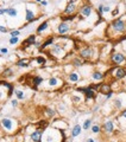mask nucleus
<instances>
[{
	"instance_id": "nucleus-1",
	"label": "nucleus",
	"mask_w": 126,
	"mask_h": 142,
	"mask_svg": "<svg viewBox=\"0 0 126 142\" xmlns=\"http://www.w3.org/2000/svg\"><path fill=\"white\" fill-rule=\"evenodd\" d=\"M112 28L116 31V32H124L126 30V24L124 20L121 19H117L112 23Z\"/></svg>"
},
{
	"instance_id": "nucleus-2",
	"label": "nucleus",
	"mask_w": 126,
	"mask_h": 142,
	"mask_svg": "<svg viewBox=\"0 0 126 142\" xmlns=\"http://www.w3.org/2000/svg\"><path fill=\"white\" fill-rule=\"evenodd\" d=\"M111 61H112V63H114V64L119 65V64H121V63L125 62V56H124L123 53H120V52H116V53H113V54H112Z\"/></svg>"
},
{
	"instance_id": "nucleus-3",
	"label": "nucleus",
	"mask_w": 126,
	"mask_h": 142,
	"mask_svg": "<svg viewBox=\"0 0 126 142\" xmlns=\"http://www.w3.org/2000/svg\"><path fill=\"white\" fill-rule=\"evenodd\" d=\"M77 91H81L86 95V99H92V98H95V94H94V90H92L90 88H79Z\"/></svg>"
},
{
	"instance_id": "nucleus-4",
	"label": "nucleus",
	"mask_w": 126,
	"mask_h": 142,
	"mask_svg": "<svg viewBox=\"0 0 126 142\" xmlns=\"http://www.w3.org/2000/svg\"><path fill=\"white\" fill-rule=\"evenodd\" d=\"M70 30V26L67 24V23H64V21H62V23H60L58 24V26H57V32L60 33V35H65L68 31Z\"/></svg>"
},
{
	"instance_id": "nucleus-5",
	"label": "nucleus",
	"mask_w": 126,
	"mask_h": 142,
	"mask_svg": "<svg viewBox=\"0 0 126 142\" xmlns=\"http://www.w3.org/2000/svg\"><path fill=\"white\" fill-rule=\"evenodd\" d=\"M80 56H81L82 58H84V59H89V58H92V56H93V49L92 47H84V49H82L81 51H80Z\"/></svg>"
},
{
	"instance_id": "nucleus-6",
	"label": "nucleus",
	"mask_w": 126,
	"mask_h": 142,
	"mask_svg": "<svg viewBox=\"0 0 126 142\" xmlns=\"http://www.w3.org/2000/svg\"><path fill=\"white\" fill-rule=\"evenodd\" d=\"M114 76L117 80H121L126 76V69L124 68H116L114 69Z\"/></svg>"
},
{
	"instance_id": "nucleus-7",
	"label": "nucleus",
	"mask_w": 126,
	"mask_h": 142,
	"mask_svg": "<svg viewBox=\"0 0 126 142\" xmlns=\"http://www.w3.org/2000/svg\"><path fill=\"white\" fill-rule=\"evenodd\" d=\"M1 125H2L6 130H11V129H12V127H13V122H12V120H11V118L5 117V118H2V120H1Z\"/></svg>"
},
{
	"instance_id": "nucleus-8",
	"label": "nucleus",
	"mask_w": 126,
	"mask_h": 142,
	"mask_svg": "<svg viewBox=\"0 0 126 142\" xmlns=\"http://www.w3.org/2000/svg\"><path fill=\"white\" fill-rule=\"evenodd\" d=\"M42 135H43V130H36V132H33V133L31 134V140L33 142H41L42 140Z\"/></svg>"
},
{
	"instance_id": "nucleus-9",
	"label": "nucleus",
	"mask_w": 126,
	"mask_h": 142,
	"mask_svg": "<svg viewBox=\"0 0 126 142\" xmlns=\"http://www.w3.org/2000/svg\"><path fill=\"white\" fill-rule=\"evenodd\" d=\"M80 12L83 17H89L92 14V6L90 5H83L80 9Z\"/></svg>"
},
{
	"instance_id": "nucleus-10",
	"label": "nucleus",
	"mask_w": 126,
	"mask_h": 142,
	"mask_svg": "<svg viewBox=\"0 0 126 142\" xmlns=\"http://www.w3.org/2000/svg\"><path fill=\"white\" fill-rule=\"evenodd\" d=\"M75 9H76L75 1H74V0H72L70 2H68L67 7H65V9H64V13H65V14H70V13H73V12L75 11Z\"/></svg>"
},
{
	"instance_id": "nucleus-11",
	"label": "nucleus",
	"mask_w": 126,
	"mask_h": 142,
	"mask_svg": "<svg viewBox=\"0 0 126 142\" xmlns=\"http://www.w3.org/2000/svg\"><path fill=\"white\" fill-rule=\"evenodd\" d=\"M62 47H61V45H57L55 44L52 45V47H51V51H50V53H52V54H56V56H62Z\"/></svg>"
},
{
	"instance_id": "nucleus-12",
	"label": "nucleus",
	"mask_w": 126,
	"mask_h": 142,
	"mask_svg": "<svg viewBox=\"0 0 126 142\" xmlns=\"http://www.w3.org/2000/svg\"><path fill=\"white\" fill-rule=\"evenodd\" d=\"M35 42H36V36H30L26 40H24L23 43V47H26V46H30V45H35Z\"/></svg>"
},
{
	"instance_id": "nucleus-13",
	"label": "nucleus",
	"mask_w": 126,
	"mask_h": 142,
	"mask_svg": "<svg viewBox=\"0 0 126 142\" xmlns=\"http://www.w3.org/2000/svg\"><path fill=\"white\" fill-rule=\"evenodd\" d=\"M104 130L106 133H112L114 130V127H113V122L112 121H107L106 123L104 124Z\"/></svg>"
},
{
	"instance_id": "nucleus-14",
	"label": "nucleus",
	"mask_w": 126,
	"mask_h": 142,
	"mask_svg": "<svg viewBox=\"0 0 126 142\" xmlns=\"http://www.w3.org/2000/svg\"><path fill=\"white\" fill-rule=\"evenodd\" d=\"M98 91H100L101 94H106V95H107L108 92L111 91V87H109L108 84H100Z\"/></svg>"
},
{
	"instance_id": "nucleus-15",
	"label": "nucleus",
	"mask_w": 126,
	"mask_h": 142,
	"mask_svg": "<svg viewBox=\"0 0 126 142\" xmlns=\"http://www.w3.org/2000/svg\"><path fill=\"white\" fill-rule=\"evenodd\" d=\"M68 78H69V80H70L72 83H76V82H79V80H80V76H79L77 72L74 71V72H70V73H69V77H68Z\"/></svg>"
},
{
	"instance_id": "nucleus-16",
	"label": "nucleus",
	"mask_w": 126,
	"mask_h": 142,
	"mask_svg": "<svg viewBox=\"0 0 126 142\" xmlns=\"http://www.w3.org/2000/svg\"><path fill=\"white\" fill-rule=\"evenodd\" d=\"M25 19H26V21H33V20L36 19V18H35V13H33V11L26 9V17H25Z\"/></svg>"
},
{
	"instance_id": "nucleus-17",
	"label": "nucleus",
	"mask_w": 126,
	"mask_h": 142,
	"mask_svg": "<svg viewBox=\"0 0 126 142\" xmlns=\"http://www.w3.org/2000/svg\"><path fill=\"white\" fill-rule=\"evenodd\" d=\"M52 44H54V37H50V38H48V39L45 40L44 43L41 45V47H39V49H41V50H44L46 46H49V45H52Z\"/></svg>"
},
{
	"instance_id": "nucleus-18",
	"label": "nucleus",
	"mask_w": 126,
	"mask_h": 142,
	"mask_svg": "<svg viewBox=\"0 0 126 142\" xmlns=\"http://www.w3.org/2000/svg\"><path fill=\"white\" fill-rule=\"evenodd\" d=\"M80 134H81V127H80L79 124H76L72 130V136L73 137H76V136H79Z\"/></svg>"
},
{
	"instance_id": "nucleus-19",
	"label": "nucleus",
	"mask_w": 126,
	"mask_h": 142,
	"mask_svg": "<svg viewBox=\"0 0 126 142\" xmlns=\"http://www.w3.org/2000/svg\"><path fill=\"white\" fill-rule=\"evenodd\" d=\"M49 26V24H48V21H44V23H42L39 26L37 27V33H42L44 30H46Z\"/></svg>"
},
{
	"instance_id": "nucleus-20",
	"label": "nucleus",
	"mask_w": 126,
	"mask_h": 142,
	"mask_svg": "<svg viewBox=\"0 0 126 142\" xmlns=\"http://www.w3.org/2000/svg\"><path fill=\"white\" fill-rule=\"evenodd\" d=\"M104 78V75H102V72H100V71H94L93 72V80H100Z\"/></svg>"
},
{
	"instance_id": "nucleus-21",
	"label": "nucleus",
	"mask_w": 126,
	"mask_h": 142,
	"mask_svg": "<svg viewBox=\"0 0 126 142\" xmlns=\"http://www.w3.org/2000/svg\"><path fill=\"white\" fill-rule=\"evenodd\" d=\"M43 82V78L42 77H33V80H32V83H33V88L36 89L41 83Z\"/></svg>"
},
{
	"instance_id": "nucleus-22",
	"label": "nucleus",
	"mask_w": 126,
	"mask_h": 142,
	"mask_svg": "<svg viewBox=\"0 0 126 142\" xmlns=\"http://www.w3.org/2000/svg\"><path fill=\"white\" fill-rule=\"evenodd\" d=\"M14 94H16V96H17V98L18 99H24L25 98V95H24V92L21 91V90H14Z\"/></svg>"
},
{
	"instance_id": "nucleus-23",
	"label": "nucleus",
	"mask_w": 126,
	"mask_h": 142,
	"mask_svg": "<svg viewBox=\"0 0 126 142\" xmlns=\"http://www.w3.org/2000/svg\"><path fill=\"white\" fill-rule=\"evenodd\" d=\"M17 9H13V7H10L9 9H7V14H9L10 17H16L17 16Z\"/></svg>"
},
{
	"instance_id": "nucleus-24",
	"label": "nucleus",
	"mask_w": 126,
	"mask_h": 142,
	"mask_svg": "<svg viewBox=\"0 0 126 142\" xmlns=\"http://www.w3.org/2000/svg\"><path fill=\"white\" fill-rule=\"evenodd\" d=\"M16 65H18V66H24V68H26V66H29V63H27L26 59H21V61H18V62L16 63Z\"/></svg>"
},
{
	"instance_id": "nucleus-25",
	"label": "nucleus",
	"mask_w": 126,
	"mask_h": 142,
	"mask_svg": "<svg viewBox=\"0 0 126 142\" xmlns=\"http://www.w3.org/2000/svg\"><path fill=\"white\" fill-rule=\"evenodd\" d=\"M82 61L81 59H79V58H75L74 61H73V65L74 66H76V68H80V66H82Z\"/></svg>"
},
{
	"instance_id": "nucleus-26",
	"label": "nucleus",
	"mask_w": 126,
	"mask_h": 142,
	"mask_svg": "<svg viewBox=\"0 0 126 142\" xmlns=\"http://www.w3.org/2000/svg\"><path fill=\"white\" fill-rule=\"evenodd\" d=\"M13 75V70L12 69H6V70L2 72V77H10Z\"/></svg>"
},
{
	"instance_id": "nucleus-27",
	"label": "nucleus",
	"mask_w": 126,
	"mask_h": 142,
	"mask_svg": "<svg viewBox=\"0 0 126 142\" xmlns=\"http://www.w3.org/2000/svg\"><path fill=\"white\" fill-rule=\"evenodd\" d=\"M90 124H92V120L90 118H88V120H86L84 121V123H83V129H89V127H90Z\"/></svg>"
},
{
	"instance_id": "nucleus-28",
	"label": "nucleus",
	"mask_w": 126,
	"mask_h": 142,
	"mask_svg": "<svg viewBox=\"0 0 126 142\" xmlns=\"http://www.w3.org/2000/svg\"><path fill=\"white\" fill-rule=\"evenodd\" d=\"M36 62L38 63V64H45V62H46V59H45L44 57H42V56H39V57H37V58H36Z\"/></svg>"
},
{
	"instance_id": "nucleus-29",
	"label": "nucleus",
	"mask_w": 126,
	"mask_h": 142,
	"mask_svg": "<svg viewBox=\"0 0 126 142\" xmlns=\"http://www.w3.org/2000/svg\"><path fill=\"white\" fill-rule=\"evenodd\" d=\"M56 84H57V78L52 77V78H50V80H49V85L54 87V85H56Z\"/></svg>"
},
{
	"instance_id": "nucleus-30",
	"label": "nucleus",
	"mask_w": 126,
	"mask_h": 142,
	"mask_svg": "<svg viewBox=\"0 0 126 142\" xmlns=\"http://www.w3.org/2000/svg\"><path fill=\"white\" fill-rule=\"evenodd\" d=\"M17 43H18V37H12L10 39V44L11 45H16Z\"/></svg>"
},
{
	"instance_id": "nucleus-31",
	"label": "nucleus",
	"mask_w": 126,
	"mask_h": 142,
	"mask_svg": "<svg viewBox=\"0 0 126 142\" xmlns=\"http://www.w3.org/2000/svg\"><path fill=\"white\" fill-rule=\"evenodd\" d=\"M114 104H116V106H117L118 109H120V108H121V101H120L119 98L114 99Z\"/></svg>"
},
{
	"instance_id": "nucleus-32",
	"label": "nucleus",
	"mask_w": 126,
	"mask_h": 142,
	"mask_svg": "<svg viewBox=\"0 0 126 142\" xmlns=\"http://www.w3.org/2000/svg\"><path fill=\"white\" fill-rule=\"evenodd\" d=\"M46 114H48L49 116H54L55 115V110L54 109H51V108H48V109H46Z\"/></svg>"
},
{
	"instance_id": "nucleus-33",
	"label": "nucleus",
	"mask_w": 126,
	"mask_h": 142,
	"mask_svg": "<svg viewBox=\"0 0 126 142\" xmlns=\"http://www.w3.org/2000/svg\"><path fill=\"white\" fill-rule=\"evenodd\" d=\"M92 132H93V133H99L100 132V127L99 125H96V124H95V125H93V127H92Z\"/></svg>"
},
{
	"instance_id": "nucleus-34",
	"label": "nucleus",
	"mask_w": 126,
	"mask_h": 142,
	"mask_svg": "<svg viewBox=\"0 0 126 142\" xmlns=\"http://www.w3.org/2000/svg\"><path fill=\"white\" fill-rule=\"evenodd\" d=\"M19 35H20V31H18V30L11 31V36H12V37H18Z\"/></svg>"
},
{
	"instance_id": "nucleus-35",
	"label": "nucleus",
	"mask_w": 126,
	"mask_h": 142,
	"mask_svg": "<svg viewBox=\"0 0 126 142\" xmlns=\"http://www.w3.org/2000/svg\"><path fill=\"white\" fill-rule=\"evenodd\" d=\"M73 99H74V102H75V103H79V102H81L82 98L79 97V96H74V97H73Z\"/></svg>"
},
{
	"instance_id": "nucleus-36",
	"label": "nucleus",
	"mask_w": 126,
	"mask_h": 142,
	"mask_svg": "<svg viewBox=\"0 0 126 142\" xmlns=\"http://www.w3.org/2000/svg\"><path fill=\"white\" fill-rule=\"evenodd\" d=\"M0 32H2V33H6L7 32V28L5 26H0Z\"/></svg>"
},
{
	"instance_id": "nucleus-37",
	"label": "nucleus",
	"mask_w": 126,
	"mask_h": 142,
	"mask_svg": "<svg viewBox=\"0 0 126 142\" xmlns=\"http://www.w3.org/2000/svg\"><path fill=\"white\" fill-rule=\"evenodd\" d=\"M118 13H119V9H118V6H117V9H116L114 11H113V12H112V16H113V17H116Z\"/></svg>"
},
{
	"instance_id": "nucleus-38",
	"label": "nucleus",
	"mask_w": 126,
	"mask_h": 142,
	"mask_svg": "<svg viewBox=\"0 0 126 142\" xmlns=\"http://www.w3.org/2000/svg\"><path fill=\"white\" fill-rule=\"evenodd\" d=\"M7 9H0V16H1V14L7 13Z\"/></svg>"
},
{
	"instance_id": "nucleus-39",
	"label": "nucleus",
	"mask_w": 126,
	"mask_h": 142,
	"mask_svg": "<svg viewBox=\"0 0 126 142\" xmlns=\"http://www.w3.org/2000/svg\"><path fill=\"white\" fill-rule=\"evenodd\" d=\"M11 104H12V106H17L18 103H17V101H16V99H12V101H11Z\"/></svg>"
},
{
	"instance_id": "nucleus-40",
	"label": "nucleus",
	"mask_w": 126,
	"mask_h": 142,
	"mask_svg": "<svg viewBox=\"0 0 126 142\" xmlns=\"http://www.w3.org/2000/svg\"><path fill=\"white\" fill-rule=\"evenodd\" d=\"M0 52L2 53V54H6V53H7V49H6V47H4V49H1V50H0Z\"/></svg>"
},
{
	"instance_id": "nucleus-41",
	"label": "nucleus",
	"mask_w": 126,
	"mask_h": 142,
	"mask_svg": "<svg viewBox=\"0 0 126 142\" xmlns=\"http://www.w3.org/2000/svg\"><path fill=\"white\" fill-rule=\"evenodd\" d=\"M112 95H113V91H112V90H111V91H109V92H108L107 95H106V97H107V99H108V98H111V97H112Z\"/></svg>"
},
{
	"instance_id": "nucleus-42",
	"label": "nucleus",
	"mask_w": 126,
	"mask_h": 142,
	"mask_svg": "<svg viewBox=\"0 0 126 142\" xmlns=\"http://www.w3.org/2000/svg\"><path fill=\"white\" fill-rule=\"evenodd\" d=\"M111 9H109V6H104V12H109Z\"/></svg>"
},
{
	"instance_id": "nucleus-43",
	"label": "nucleus",
	"mask_w": 126,
	"mask_h": 142,
	"mask_svg": "<svg viewBox=\"0 0 126 142\" xmlns=\"http://www.w3.org/2000/svg\"><path fill=\"white\" fill-rule=\"evenodd\" d=\"M41 4H42L43 6H46V4H48V2H46V0H42V2H41Z\"/></svg>"
},
{
	"instance_id": "nucleus-44",
	"label": "nucleus",
	"mask_w": 126,
	"mask_h": 142,
	"mask_svg": "<svg viewBox=\"0 0 126 142\" xmlns=\"http://www.w3.org/2000/svg\"><path fill=\"white\" fill-rule=\"evenodd\" d=\"M123 117L126 120V110H124V111H123Z\"/></svg>"
},
{
	"instance_id": "nucleus-45",
	"label": "nucleus",
	"mask_w": 126,
	"mask_h": 142,
	"mask_svg": "<svg viewBox=\"0 0 126 142\" xmlns=\"http://www.w3.org/2000/svg\"><path fill=\"white\" fill-rule=\"evenodd\" d=\"M60 110H65V109H64V106H63V104H61V106H60Z\"/></svg>"
},
{
	"instance_id": "nucleus-46",
	"label": "nucleus",
	"mask_w": 126,
	"mask_h": 142,
	"mask_svg": "<svg viewBox=\"0 0 126 142\" xmlns=\"http://www.w3.org/2000/svg\"><path fill=\"white\" fill-rule=\"evenodd\" d=\"M87 142H94V140H93V139H88V140H87Z\"/></svg>"
},
{
	"instance_id": "nucleus-47",
	"label": "nucleus",
	"mask_w": 126,
	"mask_h": 142,
	"mask_svg": "<svg viewBox=\"0 0 126 142\" xmlns=\"http://www.w3.org/2000/svg\"><path fill=\"white\" fill-rule=\"evenodd\" d=\"M37 2H42V0H36Z\"/></svg>"
},
{
	"instance_id": "nucleus-48",
	"label": "nucleus",
	"mask_w": 126,
	"mask_h": 142,
	"mask_svg": "<svg viewBox=\"0 0 126 142\" xmlns=\"http://www.w3.org/2000/svg\"><path fill=\"white\" fill-rule=\"evenodd\" d=\"M0 50H1V49H0Z\"/></svg>"
}]
</instances>
